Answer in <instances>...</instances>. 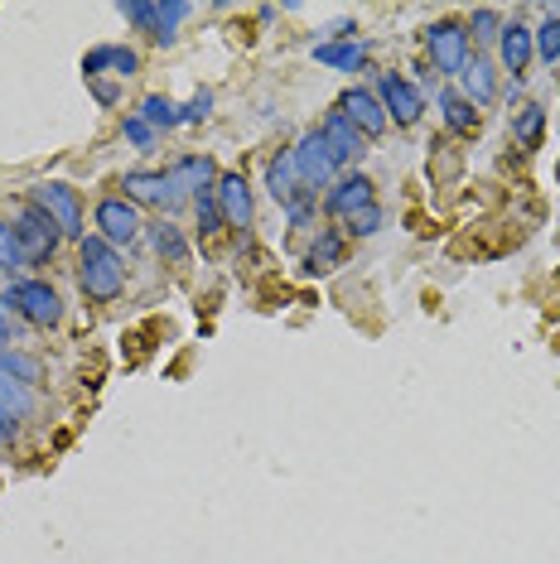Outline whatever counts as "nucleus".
Returning a JSON list of instances; mask_svg holds the SVG:
<instances>
[{"mask_svg":"<svg viewBox=\"0 0 560 564\" xmlns=\"http://www.w3.org/2000/svg\"><path fill=\"white\" fill-rule=\"evenodd\" d=\"M184 15H189V5H184V0H169V5H155V20H150V39H155V44H169Z\"/></svg>","mask_w":560,"mask_h":564,"instance_id":"obj_24","label":"nucleus"},{"mask_svg":"<svg viewBox=\"0 0 560 564\" xmlns=\"http://www.w3.org/2000/svg\"><path fill=\"white\" fill-rule=\"evenodd\" d=\"M363 208H372V179H367V174H348V179H338V188L329 193V213L334 217H358Z\"/></svg>","mask_w":560,"mask_h":564,"instance_id":"obj_12","label":"nucleus"},{"mask_svg":"<svg viewBox=\"0 0 560 564\" xmlns=\"http://www.w3.org/2000/svg\"><path fill=\"white\" fill-rule=\"evenodd\" d=\"M20 266H29L25 246H20V237H15V227L0 222V270H20Z\"/></svg>","mask_w":560,"mask_h":564,"instance_id":"obj_28","label":"nucleus"},{"mask_svg":"<svg viewBox=\"0 0 560 564\" xmlns=\"http://www.w3.org/2000/svg\"><path fill=\"white\" fill-rule=\"evenodd\" d=\"M213 193H218L223 227H252V184H247L242 174H223Z\"/></svg>","mask_w":560,"mask_h":564,"instance_id":"obj_10","label":"nucleus"},{"mask_svg":"<svg viewBox=\"0 0 560 564\" xmlns=\"http://www.w3.org/2000/svg\"><path fill=\"white\" fill-rule=\"evenodd\" d=\"M5 304H10L15 314H25L34 328H54V323L63 319V299H58V290L44 285V280H20V285H10Z\"/></svg>","mask_w":560,"mask_h":564,"instance_id":"obj_2","label":"nucleus"},{"mask_svg":"<svg viewBox=\"0 0 560 564\" xmlns=\"http://www.w3.org/2000/svg\"><path fill=\"white\" fill-rule=\"evenodd\" d=\"M0 376H10V381L29 386V381H39V362L25 357V352H5V348H0Z\"/></svg>","mask_w":560,"mask_h":564,"instance_id":"obj_26","label":"nucleus"},{"mask_svg":"<svg viewBox=\"0 0 560 564\" xmlns=\"http://www.w3.org/2000/svg\"><path fill=\"white\" fill-rule=\"evenodd\" d=\"M319 135L329 140L334 160H358V155H363V135L348 126V116H343V111H329V116H324V126H319Z\"/></svg>","mask_w":560,"mask_h":564,"instance_id":"obj_15","label":"nucleus"},{"mask_svg":"<svg viewBox=\"0 0 560 564\" xmlns=\"http://www.w3.org/2000/svg\"><path fill=\"white\" fill-rule=\"evenodd\" d=\"M377 102L387 107V121L396 116V126H416L420 111H425L416 82H406L401 73H382V78H377Z\"/></svg>","mask_w":560,"mask_h":564,"instance_id":"obj_7","label":"nucleus"},{"mask_svg":"<svg viewBox=\"0 0 560 564\" xmlns=\"http://www.w3.org/2000/svg\"><path fill=\"white\" fill-rule=\"evenodd\" d=\"M343 251H348V246H343V237H338L334 227H324V232H319V242L309 246L305 270H309V275H329V270L343 266Z\"/></svg>","mask_w":560,"mask_h":564,"instance_id":"obj_18","label":"nucleus"},{"mask_svg":"<svg viewBox=\"0 0 560 564\" xmlns=\"http://www.w3.org/2000/svg\"><path fill=\"white\" fill-rule=\"evenodd\" d=\"M39 213L54 217V227L63 232V237H83V203H78V193L68 184H58V179H49V184L34 188V198H29Z\"/></svg>","mask_w":560,"mask_h":564,"instance_id":"obj_3","label":"nucleus"},{"mask_svg":"<svg viewBox=\"0 0 560 564\" xmlns=\"http://www.w3.org/2000/svg\"><path fill=\"white\" fill-rule=\"evenodd\" d=\"M440 111H445V126L454 135H474L478 131V107L464 102L459 92H440Z\"/></svg>","mask_w":560,"mask_h":564,"instance_id":"obj_20","label":"nucleus"},{"mask_svg":"<svg viewBox=\"0 0 560 564\" xmlns=\"http://www.w3.org/2000/svg\"><path fill=\"white\" fill-rule=\"evenodd\" d=\"M338 111L348 116V126H353L358 135H382V131H387V107H382V102H377L372 92H363V87L343 92Z\"/></svg>","mask_w":560,"mask_h":564,"instance_id":"obj_9","label":"nucleus"},{"mask_svg":"<svg viewBox=\"0 0 560 564\" xmlns=\"http://www.w3.org/2000/svg\"><path fill=\"white\" fill-rule=\"evenodd\" d=\"M425 49H430V58H435L440 73L459 78L464 63H469V29L454 25V20H440V25L425 29Z\"/></svg>","mask_w":560,"mask_h":564,"instance_id":"obj_4","label":"nucleus"},{"mask_svg":"<svg viewBox=\"0 0 560 564\" xmlns=\"http://www.w3.org/2000/svg\"><path fill=\"white\" fill-rule=\"evenodd\" d=\"M29 410H34L29 386L10 381V376H0V439H15V430H20V420H25Z\"/></svg>","mask_w":560,"mask_h":564,"instance_id":"obj_13","label":"nucleus"},{"mask_svg":"<svg viewBox=\"0 0 560 564\" xmlns=\"http://www.w3.org/2000/svg\"><path fill=\"white\" fill-rule=\"evenodd\" d=\"M0 343H5V299H0Z\"/></svg>","mask_w":560,"mask_h":564,"instance_id":"obj_34","label":"nucleus"},{"mask_svg":"<svg viewBox=\"0 0 560 564\" xmlns=\"http://www.w3.org/2000/svg\"><path fill=\"white\" fill-rule=\"evenodd\" d=\"M469 39H503V20H498V10H474V25H469Z\"/></svg>","mask_w":560,"mask_h":564,"instance_id":"obj_31","label":"nucleus"},{"mask_svg":"<svg viewBox=\"0 0 560 564\" xmlns=\"http://www.w3.org/2000/svg\"><path fill=\"white\" fill-rule=\"evenodd\" d=\"M15 237H20V246H25L29 266H39V261H49V256L58 251V237H63V232L54 227V217L39 213V208L29 203L25 213H20V222H15Z\"/></svg>","mask_w":560,"mask_h":564,"instance_id":"obj_5","label":"nucleus"},{"mask_svg":"<svg viewBox=\"0 0 560 564\" xmlns=\"http://www.w3.org/2000/svg\"><path fill=\"white\" fill-rule=\"evenodd\" d=\"M97 237L102 242H112V246H121V242H136L140 237V213H136V203L131 198H102L97 203Z\"/></svg>","mask_w":560,"mask_h":564,"instance_id":"obj_8","label":"nucleus"},{"mask_svg":"<svg viewBox=\"0 0 560 564\" xmlns=\"http://www.w3.org/2000/svg\"><path fill=\"white\" fill-rule=\"evenodd\" d=\"M155 251L165 256L169 266H179V261L189 256V242H184V232H179L174 222H160V227H155Z\"/></svg>","mask_w":560,"mask_h":564,"instance_id":"obj_25","label":"nucleus"},{"mask_svg":"<svg viewBox=\"0 0 560 564\" xmlns=\"http://www.w3.org/2000/svg\"><path fill=\"white\" fill-rule=\"evenodd\" d=\"M314 58H319V63H334V68H343V73H353V68H363L367 49L363 44H353V39H334V44H319Z\"/></svg>","mask_w":560,"mask_h":564,"instance_id":"obj_21","label":"nucleus"},{"mask_svg":"<svg viewBox=\"0 0 560 564\" xmlns=\"http://www.w3.org/2000/svg\"><path fill=\"white\" fill-rule=\"evenodd\" d=\"M184 111V121H203V116H208V111H213V92H194V102H189V107H179Z\"/></svg>","mask_w":560,"mask_h":564,"instance_id":"obj_32","label":"nucleus"},{"mask_svg":"<svg viewBox=\"0 0 560 564\" xmlns=\"http://www.w3.org/2000/svg\"><path fill=\"white\" fill-rule=\"evenodd\" d=\"M126 140H131V145H140V150H145V145H150V140H155V131H150V126H145V121H140V116H126Z\"/></svg>","mask_w":560,"mask_h":564,"instance_id":"obj_33","label":"nucleus"},{"mask_svg":"<svg viewBox=\"0 0 560 564\" xmlns=\"http://www.w3.org/2000/svg\"><path fill=\"white\" fill-rule=\"evenodd\" d=\"M532 39H536V54L546 58V63H556V58H560V10H551V15H546V25L532 29Z\"/></svg>","mask_w":560,"mask_h":564,"instance_id":"obj_27","label":"nucleus"},{"mask_svg":"<svg viewBox=\"0 0 560 564\" xmlns=\"http://www.w3.org/2000/svg\"><path fill=\"white\" fill-rule=\"evenodd\" d=\"M541 131H546V111L541 107L517 111V121H512V140H517L522 150H536V145H541Z\"/></svg>","mask_w":560,"mask_h":564,"instance_id":"obj_23","label":"nucleus"},{"mask_svg":"<svg viewBox=\"0 0 560 564\" xmlns=\"http://www.w3.org/2000/svg\"><path fill=\"white\" fill-rule=\"evenodd\" d=\"M121 188H126V198H131V203H165L169 193H174L165 174H145V169L126 174V184H121Z\"/></svg>","mask_w":560,"mask_h":564,"instance_id":"obj_19","label":"nucleus"},{"mask_svg":"<svg viewBox=\"0 0 560 564\" xmlns=\"http://www.w3.org/2000/svg\"><path fill=\"white\" fill-rule=\"evenodd\" d=\"M498 49H503V63L512 68V73H527V63H532L536 54V39H532V29L527 25H503V39H498Z\"/></svg>","mask_w":560,"mask_h":564,"instance_id":"obj_17","label":"nucleus"},{"mask_svg":"<svg viewBox=\"0 0 560 564\" xmlns=\"http://www.w3.org/2000/svg\"><path fill=\"white\" fill-rule=\"evenodd\" d=\"M382 222H387V213L372 203V208H363L358 217H348V232H353V237H377V232H382Z\"/></svg>","mask_w":560,"mask_h":564,"instance_id":"obj_30","label":"nucleus"},{"mask_svg":"<svg viewBox=\"0 0 560 564\" xmlns=\"http://www.w3.org/2000/svg\"><path fill=\"white\" fill-rule=\"evenodd\" d=\"M295 160H290V150H280L276 160H271V169H266V188H271V198H276L280 208H295L300 198H305L309 188H295Z\"/></svg>","mask_w":560,"mask_h":564,"instance_id":"obj_14","label":"nucleus"},{"mask_svg":"<svg viewBox=\"0 0 560 564\" xmlns=\"http://www.w3.org/2000/svg\"><path fill=\"white\" fill-rule=\"evenodd\" d=\"M0 280H5V270H0Z\"/></svg>","mask_w":560,"mask_h":564,"instance_id":"obj_35","label":"nucleus"},{"mask_svg":"<svg viewBox=\"0 0 560 564\" xmlns=\"http://www.w3.org/2000/svg\"><path fill=\"white\" fill-rule=\"evenodd\" d=\"M165 179L174 193H208V184L218 179V169H213V160L208 155H179V160L165 169Z\"/></svg>","mask_w":560,"mask_h":564,"instance_id":"obj_11","label":"nucleus"},{"mask_svg":"<svg viewBox=\"0 0 560 564\" xmlns=\"http://www.w3.org/2000/svg\"><path fill=\"white\" fill-rule=\"evenodd\" d=\"M140 121H145L150 131H169V126H179V121H184V111L174 107L169 97L155 92V97H145V102H140Z\"/></svg>","mask_w":560,"mask_h":564,"instance_id":"obj_22","label":"nucleus"},{"mask_svg":"<svg viewBox=\"0 0 560 564\" xmlns=\"http://www.w3.org/2000/svg\"><path fill=\"white\" fill-rule=\"evenodd\" d=\"M78 280H83V295L97 299V304H107V299L121 295L126 270H121L116 246L102 242V237H83V251H78Z\"/></svg>","mask_w":560,"mask_h":564,"instance_id":"obj_1","label":"nucleus"},{"mask_svg":"<svg viewBox=\"0 0 560 564\" xmlns=\"http://www.w3.org/2000/svg\"><path fill=\"white\" fill-rule=\"evenodd\" d=\"M290 160H295V174H300V184L305 188H319V184H329L334 179V150H329V140L319 131H309L300 135V145L290 150Z\"/></svg>","mask_w":560,"mask_h":564,"instance_id":"obj_6","label":"nucleus"},{"mask_svg":"<svg viewBox=\"0 0 560 564\" xmlns=\"http://www.w3.org/2000/svg\"><path fill=\"white\" fill-rule=\"evenodd\" d=\"M194 208H198V227H203V237L223 232V213H218V198H213V193H198Z\"/></svg>","mask_w":560,"mask_h":564,"instance_id":"obj_29","label":"nucleus"},{"mask_svg":"<svg viewBox=\"0 0 560 564\" xmlns=\"http://www.w3.org/2000/svg\"><path fill=\"white\" fill-rule=\"evenodd\" d=\"M459 78H464V92H459V97H464V102H474V107H488V102L498 97V78H493V63H488V58L464 63V73H459Z\"/></svg>","mask_w":560,"mask_h":564,"instance_id":"obj_16","label":"nucleus"}]
</instances>
